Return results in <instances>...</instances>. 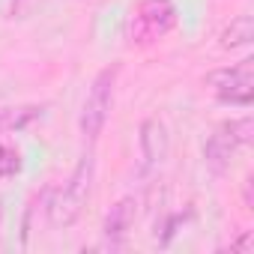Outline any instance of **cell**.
<instances>
[{
    "label": "cell",
    "mask_w": 254,
    "mask_h": 254,
    "mask_svg": "<svg viewBox=\"0 0 254 254\" xmlns=\"http://www.w3.org/2000/svg\"><path fill=\"white\" fill-rule=\"evenodd\" d=\"M251 138H254L251 114H242V117H233V120H221L215 129L209 132V138L203 141V165H206V171L215 180L227 177L236 153L242 147H248Z\"/></svg>",
    "instance_id": "3"
},
{
    "label": "cell",
    "mask_w": 254,
    "mask_h": 254,
    "mask_svg": "<svg viewBox=\"0 0 254 254\" xmlns=\"http://www.w3.org/2000/svg\"><path fill=\"white\" fill-rule=\"evenodd\" d=\"M138 212H141V200L138 194H123L120 200L111 203V209L105 212L102 218V239H105V248H123L126 239H129L135 221H138Z\"/></svg>",
    "instance_id": "7"
},
{
    "label": "cell",
    "mask_w": 254,
    "mask_h": 254,
    "mask_svg": "<svg viewBox=\"0 0 254 254\" xmlns=\"http://www.w3.org/2000/svg\"><path fill=\"white\" fill-rule=\"evenodd\" d=\"M203 87L221 105L251 108V102H254V60L242 57L239 63L218 66V69L206 72L203 75Z\"/></svg>",
    "instance_id": "5"
},
{
    "label": "cell",
    "mask_w": 254,
    "mask_h": 254,
    "mask_svg": "<svg viewBox=\"0 0 254 254\" xmlns=\"http://www.w3.org/2000/svg\"><path fill=\"white\" fill-rule=\"evenodd\" d=\"M117 81H120V63H108L90 81V90H87L81 114H78V132H81L87 147H96V141L102 138L105 126H108V117H111V108H114Z\"/></svg>",
    "instance_id": "2"
},
{
    "label": "cell",
    "mask_w": 254,
    "mask_h": 254,
    "mask_svg": "<svg viewBox=\"0 0 254 254\" xmlns=\"http://www.w3.org/2000/svg\"><path fill=\"white\" fill-rule=\"evenodd\" d=\"M45 114V105H18V108H0V135L24 132L30 123Z\"/></svg>",
    "instance_id": "9"
},
{
    "label": "cell",
    "mask_w": 254,
    "mask_h": 254,
    "mask_svg": "<svg viewBox=\"0 0 254 254\" xmlns=\"http://www.w3.org/2000/svg\"><path fill=\"white\" fill-rule=\"evenodd\" d=\"M0 221H3V209H0Z\"/></svg>",
    "instance_id": "12"
},
{
    "label": "cell",
    "mask_w": 254,
    "mask_h": 254,
    "mask_svg": "<svg viewBox=\"0 0 254 254\" xmlns=\"http://www.w3.org/2000/svg\"><path fill=\"white\" fill-rule=\"evenodd\" d=\"M24 168V159H21V150L9 141H0V180H12L18 177Z\"/></svg>",
    "instance_id": "10"
},
{
    "label": "cell",
    "mask_w": 254,
    "mask_h": 254,
    "mask_svg": "<svg viewBox=\"0 0 254 254\" xmlns=\"http://www.w3.org/2000/svg\"><path fill=\"white\" fill-rule=\"evenodd\" d=\"M93 186H96V153H93V147H87L81 153V159L75 162L69 180L63 186H54L45 191L48 227H54V230L75 227L93 197Z\"/></svg>",
    "instance_id": "1"
},
{
    "label": "cell",
    "mask_w": 254,
    "mask_h": 254,
    "mask_svg": "<svg viewBox=\"0 0 254 254\" xmlns=\"http://www.w3.org/2000/svg\"><path fill=\"white\" fill-rule=\"evenodd\" d=\"M177 27L174 0H138L126 18V42L132 48H150Z\"/></svg>",
    "instance_id": "4"
},
{
    "label": "cell",
    "mask_w": 254,
    "mask_h": 254,
    "mask_svg": "<svg viewBox=\"0 0 254 254\" xmlns=\"http://www.w3.org/2000/svg\"><path fill=\"white\" fill-rule=\"evenodd\" d=\"M251 248H254V230H242V236L230 242V251H251Z\"/></svg>",
    "instance_id": "11"
},
{
    "label": "cell",
    "mask_w": 254,
    "mask_h": 254,
    "mask_svg": "<svg viewBox=\"0 0 254 254\" xmlns=\"http://www.w3.org/2000/svg\"><path fill=\"white\" fill-rule=\"evenodd\" d=\"M138 150H141V174H156L171 156V132L162 117H144L138 126Z\"/></svg>",
    "instance_id": "6"
},
{
    "label": "cell",
    "mask_w": 254,
    "mask_h": 254,
    "mask_svg": "<svg viewBox=\"0 0 254 254\" xmlns=\"http://www.w3.org/2000/svg\"><path fill=\"white\" fill-rule=\"evenodd\" d=\"M251 42H254V18L248 12H239L236 18H230V24L218 33L221 51H239V48H248Z\"/></svg>",
    "instance_id": "8"
}]
</instances>
